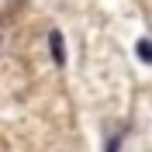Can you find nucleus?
<instances>
[{"mask_svg":"<svg viewBox=\"0 0 152 152\" xmlns=\"http://www.w3.org/2000/svg\"><path fill=\"white\" fill-rule=\"evenodd\" d=\"M48 48H52V59H56L59 66L66 62V45H62V31H52L48 35Z\"/></svg>","mask_w":152,"mask_h":152,"instance_id":"f257e3e1","label":"nucleus"},{"mask_svg":"<svg viewBox=\"0 0 152 152\" xmlns=\"http://www.w3.org/2000/svg\"><path fill=\"white\" fill-rule=\"evenodd\" d=\"M135 52H138L145 62H152V42H138V45H135Z\"/></svg>","mask_w":152,"mask_h":152,"instance_id":"f03ea898","label":"nucleus"},{"mask_svg":"<svg viewBox=\"0 0 152 152\" xmlns=\"http://www.w3.org/2000/svg\"><path fill=\"white\" fill-rule=\"evenodd\" d=\"M118 145H121V142H118V138H114V142H111V149H107V152H118Z\"/></svg>","mask_w":152,"mask_h":152,"instance_id":"7ed1b4c3","label":"nucleus"}]
</instances>
